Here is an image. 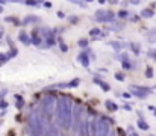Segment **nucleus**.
Returning <instances> with one entry per match:
<instances>
[{
  "mask_svg": "<svg viewBox=\"0 0 156 136\" xmlns=\"http://www.w3.org/2000/svg\"><path fill=\"white\" fill-rule=\"evenodd\" d=\"M15 100H17V109H21L23 106H24V100H23V97L21 95H15Z\"/></svg>",
  "mask_w": 156,
  "mask_h": 136,
  "instance_id": "aec40b11",
  "label": "nucleus"
},
{
  "mask_svg": "<svg viewBox=\"0 0 156 136\" xmlns=\"http://www.w3.org/2000/svg\"><path fill=\"white\" fill-rule=\"evenodd\" d=\"M129 94H133L135 97H138V98H146L150 92H152V88H149V86H138V85H130L129 86Z\"/></svg>",
  "mask_w": 156,
  "mask_h": 136,
  "instance_id": "423d86ee",
  "label": "nucleus"
},
{
  "mask_svg": "<svg viewBox=\"0 0 156 136\" xmlns=\"http://www.w3.org/2000/svg\"><path fill=\"white\" fill-rule=\"evenodd\" d=\"M2 12H3V8H2V6H0V14H2Z\"/></svg>",
  "mask_w": 156,
  "mask_h": 136,
  "instance_id": "a18cd8bd",
  "label": "nucleus"
},
{
  "mask_svg": "<svg viewBox=\"0 0 156 136\" xmlns=\"http://www.w3.org/2000/svg\"><path fill=\"white\" fill-rule=\"evenodd\" d=\"M123 107H124V110H129V112L132 110V107H130V104H124Z\"/></svg>",
  "mask_w": 156,
  "mask_h": 136,
  "instance_id": "58836bf2",
  "label": "nucleus"
},
{
  "mask_svg": "<svg viewBox=\"0 0 156 136\" xmlns=\"http://www.w3.org/2000/svg\"><path fill=\"white\" fill-rule=\"evenodd\" d=\"M111 130H109V123L105 120L103 117L97 118V126H96V136H109Z\"/></svg>",
  "mask_w": 156,
  "mask_h": 136,
  "instance_id": "39448f33",
  "label": "nucleus"
},
{
  "mask_svg": "<svg viewBox=\"0 0 156 136\" xmlns=\"http://www.w3.org/2000/svg\"><path fill=\"white\" fill-rule=\"evenodd\" d=\"M94 83H97V85H99V86H100V88H102V89H103L105 92L111 91V86H109V85H108L106 82H102L100 79H94Z\"/></svg>",
  "mask_w": 156,
  "mask_h": 136,
  "instance_id": "dca6fc26",
  "label": "nucleus"
},
{
  "mask_svg": "<svg viewBox=\"0 0 156 136\" xmlns=\"http://www.w3.org/2000/svg\"><path fill=\"white\" fill-rule=\"evenodd\" d=\"M80 83V79H73L71 82H65V83H58L55 85V88H76Z\"/></svg>",
  "mask_w": 156,
  "mask_h": 136,
  "instance_id": "9d476101",
  "label": "nucleus"
},
{
  "mask_svg": "<svg viewBox=\"0 0 156 136\" xmlns=\"http://www.w3.org/2000/svg\"><path fill=\"white\" fill-rule=\"evenodd\" d=\"M147 40H149V43H156V27L147 33Z\"/></svg>",
  "mask_w": 156,
  "mask_h": 136,
  "instance_id": "f3484780",
  "label": "nucleus"
},
{
  "mask_svg": "<svg viewBox=\"0 0 156 136\" xmlns=\"http://www.w3.org/2000/svg\"><path fill=\"white\" fill-rule=\"evenodd\" d=\"M74 130H76V136H88V133H87V123H85V115L82 117V120L79 121V124H77V127H76Z\"/></svg>",
  "mask_w": 156,
  "mask_h": 136,
  "instance_id": "0eeeda50",
  "label": "nucleus"
},
{
  "mask_svg": "<svg viewBox=\"0 0 156 136\" xmlns=\"http://www.w3.org/2000/svg\"><path fill=\"white\" fill-rule=\"evenodd\" d=\"M30 136H32V135H30Z\"/></svg>",
  "mask_w": 156,
  "mask_h": 136,
  "instance_id": "09e8293b",
  "label": "nucleus"
},
{
  "mask_svg": "<svg viewBox=\"0 0 156 136\" xmlns=\"http://www.w3.org/2000/svg\"><path fill=\"white\" fill-rule=\"evenodd\" d=\"M150 136H153V135H150Z\"/></svg>",
  "mask_w": 156,
  "mask_h": 136,
  "instance_id": "de8ad7c7",
  "label": "nucleus"
},
{
  "mask_svg": "<svg viewBox=\"0 0 156 136\" xmlns=\"http://www.w3.org/2000/svg\"><path fill=\"white\" fill-rule=\"evenodd\" d=\"M124 45L126 44H123V43H120V41H112V43H111V47H112V48H115L117 51H118V50H121Z\"/></svg>",
  "mask_w": 156,
  "mask_h": 136,
  "instance_id": "4be33fe9",
  "label": "nucleus"
},
{
  "mask_svg": "<svg viewBox=\"0 0 156 136\" xmlns=\"http://www.w3.org/2000/svg\"><path fill=\"white\" fill-rule=\"evenodd\" d=\"M68 20H70V23H71V24H76V23L79 21V18H77L76 15H71V17H68Z\"/></svg>",
  "mask_w": 156,
  "mask_h": 136,
  "instance_id": "72a5a7b5",
  "label": "nucleus"
},
{
  "mask_svg": "<svg viewBox=\"0 0 156 136\" xmlns=\"http://www.w3.org/2000/svg\"><path fill=\"white\" fill-rule=\"evenodd\" d=\"M149 109H150L152 112H155V113H156V107H155V106H149Z\"/></svg>",
  "mask_w": 156,
  "mask_h": 136,
  "instance_id": "ea45409f",
  "label": "nucleus"
},
{
  "mask_svg": "<svg viewBox=\"0 0 156 136\" xmlns=\"http://www.w3.org/2000/svg\"><path fill=\"white\" fill-rule=\"evenodd\" d=\"M6 92H8V91H6V89H5V91H2V92H0V98H2V97H3V95H5Z\"/></svg>",
  "mask_w": 156,
  "mask_h": 136,
  "instance_id": "79ce46f5",
  "label": "nucleus"
},
{
  "mask_svg": "<svg viewBox=\"0 0 156 136\" xmlns=\"http://www.w3.org/2000/svg\"><path fill=\"white\" fill-rule=\"evenodd\" d=\"M105 106H106V109H108L109 112H115V110L118 109V106H117L114 101H111V100H106V101H105Z\"/></svg>",
  "mask_w": 156,
  "mask_h": 136,
  "instance_id": "2eb2a0df",
  "label": "nucleus"
},
{
  "mask_svg": "<svg viewBox=\"0 0 156 136\" xmlns=\"http://www.w3.org/2000/svg\"><path fill=\"white\" fill-rule=\"evenodd\" d=\"M44 136H62V135H61L59 127H56V124L50 123V126H49V127L46 129V132H44Z\"/></svg>",
  "mask_w": 156,
  "mask_h": 136,
  "instance_id": "6e6552de",
  "label": "nucleus"
},
{
  "mask_svg": "<svg viewBox=\"0 0 156 136\" xmlns=\"http://www.w3.org/2000/svg\"><path fill=\"white\" fill-rule=\"evenodd\" d=\"M8 54H9V58L17 56V48H14V47H12V48H11V53H8Z\"/></svg>",
  "mask_w": 156,
  "mask_h": 136,
  "instance_id": "c9c22d12",
  "label": "nucleus"
},
{
  "mask_svg": "<svg viewBox=\"0 0 156 136\" xmlns=\"http://www.w3.org/2000/svg\"><path fill=\"white\" fill-rule=\"evenodd\" d=\"M147 56H149L150 59H153V61H156V48H150V50L147 51Z\"/></svg>",
  "mask_w": 156,
  "mask_h": 136,
  "instance_id": "a878e982",
  "label": "nucleus"
},
{
  "mask_svg": "<svg viewBox=\"0 0 156 136\" xmlns=\"http://www.w3.org/2000/svg\"><path fill=\"white\" fill-rule=\"evenodd\" d=\"M40 21V17L38 15H27L23 21V24H30V23H38Z\"/></svg>",
  "mask_w": 156,
  "mask_h": 136,
  "instance_id": "4468645a",
  "label": "nucleus"
},
{
  "mask_svg": "<svg viewBox=\"0 0 156 136\" xmlns=\"http://www.w3.org/2000/svg\"><path fill=\"white\" fill-rule=\"evenodd\" d=\"M138 127H140L141 130H149V129H150L149 124L146 123V120H138Z\"/></svg>",
  "mask_w": 156,
  "mask_h": 136,
  "instance_id": "412c9836",
  "label": "nucleus"
},
{
  "mask_svg": "<svg viewBox=\"0 0 156 136\" xmlns=\"http://www.w3.org/2000/svg\"><path fill=\"white\" fill-rule=\"evenodd\" d=\"M129 135H130V136H138L136 133H135V132H129Z\"/></svg>",
  "mask_w": 156,
  "mask_h": 136,
  "instance_id": "37998d69",
  "label": "nucleus"
},
{
  "mask_svg": "<svg viewBox=\"0 0 156 136\" xmlns=\"http://www.w3.org/2000/svg\"><path fill=\"white\" fill-rule=\"evenodd\" d=\"M73 3H74V5H77V6H80V8H87V6H88V3H87V2H80V0H74Z\"/></svg>",
  "mask_w": 156,
  "mask_h": 136,
  "instance_id": "2f4dec72",
  "label": "nucleus"
},
{
  "mask_svg": "<svg viewBox=\"0 0 156 136\" xmlns=\"http://www.w3.org/2000/svg\"><path fill=\"white\" fill-rule=\"evenodd\" d=\"M56 101H58V98H56V95H53V94H46V95L43 97V100H41L40 109L44 112V115H46L49 120H52L53 113H55V110H56Z\"/></svg>",
  "mask_w": 156,
  "mask_h": 136,
  "instance_id": "f03ea898",
  "label": "nucleus"
},
{
  "mask_svg": "<svg viewBox=\"0 0 156 136\" xmlns=\"http://www.w3.org/2000/svg\"><path fill=\"white\" fill-rule=\"evenodd\" d=\"M2 35H3V29L0 27V38H2Z\"/></svg>",
  "mask_w": 156,
  "mask_h": 136,
  "instance_id": "c03bdc74",
  "label": "nucleus"
},
{
  "mask_svg": "<svg viewBox=\"0 0 156 136\" xmlns=\"http://www.w3.org/2000/svg\"><path fill=\"white\" fill-rule=\"evenodd\" d=\"M6 107H8V101L0 100V109H6Z\"/></svg>",
  "mask_w": 156,
  "mask_h": 136,
  "instance_id": "e433bc0d",
  "label": "nucleus"
},
{
  "mask_svg": "<svg viewBox=\"0 0 156 136\" xmlns=\"http://www.w3.org/2000/svg\"><path fill=\"white\" fill-rule=\"evenodd\" d=\"M79 62H80L85 68H88V67H90V58H88V54H87V53H80V54H79Z\"/></svg>",
  "mask_w": 156,
  "mask_h": 136,
  "instance_id": "9b49d317",
  "label": "nucleus"
},
{
  "mask_svg": "<svg viewBox=\"0 0 156 136\" xmlns=\"http://www.w3.org/2000/svg\"><path fill=\"white\" fill-rule=\"evenodd\" d=\"M18 40H20V41H21L24 45H30V38H29V37H27V33H26V32H23V30L20 32Z\"/></svg>",
  "mask_w": 156,
  "mask_h": 136,
  "instance_id": "f8f14e48",
  "label": "nucleus"
},
{
  "mask_svg": "<svg viewBox=\"0 0 156 136\" xmlns=\"http://www.w3.org/2000/svg\"><path fill=\"white\" fill-rule=\"evenodd\" d=\"M129 47H130V50L138 56L140 53H141V47H140V44H136V43H132V44H129Z\"/></svg>",
  "mask_w": 156,
  "mask_h": 136,
  "instance_id": "a211bd4d",
  "label": "nucleus"
},
{
  "mask_svg": "<svg viewBox=\"0 0 156 136\" xmlns=\"http://www.w3.org/2000/svg\"><path fill=\"white\" fill-rule=\"evenodd\" d=\"M79 47H82V48H85V47H88V40L87 38H82V40H79Z\"/></svg>",
  "mask_w": 156,
  "mask_h": 136,
  "instance_id": "c85d7f7f",
  "label": "nucleus"
},
{
  "mask_svg": "<svg viewBox=\"0 0 156 136\" xmlns=\"http://www.w3.org/2000/svg\"><path fill=\"white\" fill-rule=\"evenodd\" d=\"M56 120L58 126L68 130L73 126V101L68 95H59L56 101Z\"/></svg>",
  "mask_w": 156,
  "mask_h": 136,
  "instance_id": "f257e3e1",
  "label": "nucleus"
},
{
  "mask_svg": "<svg viewBox=\"0 0 156 136\" xmlns=\"http://www.w3.org/2000/svg\"><path fill=\"white\" fill-rule=\"evenodd\" d=\"M153 74H155V73H153V68H152V67H147V68H146V77H147V79H153Z\"/></svg>",
  "mask_w": 156,
  "mask_h": 136,
  "instance_id": "b1692460",
  "label": "nucleus"
},
{
  "mask_svg": "<svg viewBox=\"0 0 156 136\" xmlns=\"http://www.w3.org/2000/svg\"><path fill=\"white\" fill-rule=\"evenodd\" d=\"M29 130H30L32 136H44V129L40 123L37 110H32L30 115H29Z\"/></svg>",
  "mask_w": 156,
  "mask_h": 136,
  "instance_id": "7ed1b4c3",
  "label": "nucleus"
},
{
  "mask_svg": "<svg viewBox=\"0 0 156 136\" xmlns=\"http://www.w3.org/2000/svg\"><path fill=\"white\" fill-rule=\"evenodd\" d=\"M59 47H61V50H62V51H68V47H67V44H64L62 41H59Z\"/></svg>",
  "mask_w": 156,
  "mask_h": 136,
  "instance_id": "f704fd0d",
  "label": "nucleus"
},
{
  "mask_svg": "<svg viewBox=\"0 0 156 136\" xmlns=\"http://www.w3.org/2000/svg\"><path fill=\"white\" fill-rule=\"evenodd\" d=\"M58 17H59V18H64L65 15H64V12H58Z\"/></svg>",
  "mask_w": 156,
  "mask_h": 136,
  "instance_id": "a19ab883",
  "label": "nucleus"
},
{
  "mask_svg": "<svg viewBox=\"0 0 156 136\" xmlns=\"http://www.w3.org/2000/svg\"><path fill=\"white\" fill-rule=\"evenodd\" d=\"M109 136H115V135H114V133H111V135H109Z\"/></svg>",
  "mask_w": 156,
  "mask_h": 136,
  "instance_id": "49530a36",
  "label": "nucleus"
},
{
  "mask_svg": "<svg viewBox=\"0 0 156 136\" xmlns=\"http://www.w3.org/2000/svg\"><path fill=\"white\" fill-rule=\"evenodd\" d=\"M100 32H102L100 29H96V27H94V29H91V30H90V35H91V37H94V38H99V37H100Z\"/></svg>",
  "mask_w": 156,
  "mask_h": 136,
  "instance_id": "5701e85b",
  "label": "nucleus"
},
{
  "mask_svg": "<svg viewBox=\"0 0 156 136\" xmlns=\"http://www.w3.org/2000/svg\"><path fill=\"white\" fill-rule=\"evenodd\" d=\"M123 27H124V23H114V24H112L109 29H111V30H115V32H118V30H121Z\"/></svg>",
  "mask_w": 156,
  "mask_h": 136,
  "instance_id": "6ab92c4d",
  "label": "nucleus"
},
{
  "mask_svg": "<svg viewBox=\"0 0 156 136\" xmlns=\"http://www.w3.org/2000/svg\"><path fill=\"white\" fill-rule=\"evenodd\" d=\"M5 20H6V21H9V23H14V24H20V21H17V18H15V17H6Z\"/></svg>",
  "mask_w": 156,
  "mask_h": 136,
  "instance_id": "473e14b6",
  "label": "nucleus"
},
{
  "mask_svg": "<svg viewBox=\"0 0 156 136\" xmlns=\"http://www.w3.org/2000/svg\"><path fill=\"white\" fill-rule=\"evenodd\" d=\"M115 79H117L118 82H123V80H124V73H121V71L115 73Z\"/></svg>",
  "mask_w": 156,
  "mask_h": 136,
  "instance_id": "7c9ffc66",
  "label": "nucleus"
},
{
  "mask_svg": "<svg viewBox=\"0 0 156 136\" xmlns=\"http://www.w3.org/2000/svg\"><path fill=\"white\" fill-rule=\"evenodd\" d=\"M30 44L34 45H41L43 44V38L40 35V30H32V35H30Z\"/></svg>",
  "mask_w": 156,
  "mask_h": 136,
  "instance_id": "1a4fd4ad",
  "label": "nucleus"
},
{
  "mask_svg": "<svg viewBox=\"0 0 156 136\" xmlns=\"http://www.w3.org/2000/svg\"><path fill=\"white\" fill-rule=\"evenodd\" d=\"M117 17H118V18H127V17H129V12H127V11H120V12L117 14Z\"/></svg>",
  "mask_w": 156,
  "mask_h": 136,
  "instance_id": "c756f323",
  "label": "nucleus"
},
{
  "mask_svg": "<svg viewBox=\"0 0 156 136\" xmlns=\"http://www.w3.org/2000/svg\"><path fill=\"white\" fill-rule=\"evenodd\" d=\"M153 15H155V11L152 8H147V9H143L141 11V17L143 18H152Z\"/></svg>",
  "mask_w": 156,
  "mask_h": 136,
  "instance_id": "ddd939ff",
  "label": "nucleus"
},
{
  "mask_svg": "<svg viewBox=\"0 0 156 136\" xmlns=\"http://www.w3.org/2000/svg\"><path fill=\"white\" fill-rule=\"evenodd\" d=\"M11 58H9V54L8 53H0V64H3V62H6V61H9Z\"/></svg>",
  "mask_w": 156,
  "mask_h": 136,
  "instance_id": "bb28decb",
  "label": "nucleus"
},
{
  "mask_svg": "<svg viewBox=\"0 0 156 136\" xmlns=\"http://www.w3.org/2000/svg\"><path fill=\"white\" fill-rule=\"evenodd\" d=\"M121 65H123L124 70H132V67H133V64L130 61H124V62H121Z\"/></svg>",
  "mask_w": 156,
  "mask_h": 136,
  "instance_id": "393cba45",
  "label": "nucleus"
},
{
  "mask_svg": "<svg viewBox=\"0 0 156 136\" xmlns=\"http://www.w3.org/2000/svg\"><path fill=\"white\" fill-rule=\"evenodd\" d=\"M41 5H43L44 8H47V9H49V8H52V3H50V2H44V3H41Z\"/></svg>",
  "mask_w": 156,
  "mask_h": 136,
  "instance_id": "4c0bfd02",
  "label": "nucleus"
},
{
  "mask_svg": "<svg viewBox=\"0 0 156 136\" xmlns=\"http://www.w3.org/2000/svg\"><path fill=\"white\" fill-rule=\"evenodd\" d=\"M27 6H41V3L40 2H35V0H26L24 2Z\"/></svg>",
  "mask_w": 156,
  "mask_h": 136,
  "instance_id": "cd10ccee",
  "label": "nucleus"
},
{
  "mask_svg": "<svg viewBox=\"0 0 156 136\" xmlns=\"http://www.w3.org/2000/svg\"><path fill=\"white\" fill-rule=\"evenodd\" d=\"M94 20L99 21V23H112V21H115V14L112 11H108V9L106 11L99 9L94 14Z\"/></svg>",
  "mask_w": 156,
  "mask_h": 136,
  "instance_id": "20e7f679",
  "label": "nucleus"
}]
</instances>
